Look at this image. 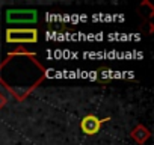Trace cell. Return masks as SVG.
Listing matches in <instances>:
<instances>
[{
    "label": "cell",
    "mask_w": 154,
    "mask_h": 145,
    "mask_svg": "<svg viewBox=\"0 0 154 145\" xmlns=\"http://www.w3.org/2000/svg\"><path fill=\"white\" fill-rule=\"evenodd\" d=\"M148 136H149V133H148L143 127H137V128L133 131V137H134L137 142H140V143H142V142H143Z\"/></svg>",
    "instance_id": "277c9868"
},
{
    "label": "cell",
    "mask_w": 154,
    "mask_h": 145,
    "mask_svg": "<svg viewBox=\"0 0 154 145\" xmlns=\"http://www.w3.org/2000/svg\"><path fill=\"white\" fill-rule=\"evenodd\" d=\"M104 121H109V118H106V119H98L95 115H88V116H85V118L82 119L80 127H82V130H83L86 134H95V133L100 130V127H101V124H103Z\"/></svg>",
    "instance_id": "3957f363"
},
{
    "label": "cell",
    "mask_w": 154,
    "mask_h": 145,
    "mask_svg": "<svg viewBox=\"0 0 154 145\" xmlns=\"http://www.w3.org/2000/svg\"><path fill=\"white\" fill-rule=\"evenodd\" d=\"M8 42H36L38 32L35 29H9L6 32Z\"/></svg>",
    "instance_id": "6da1fadb"
},
{
    "label": "cell",
    "mask_w": 154,
    "mask_h": 145,
    "mask_svg": "<svg viewBox=\"0 0 154 145\" xmlns=\"http://www.w3.org/2000/svg\"><path fill=\"white\" fill-rule=\"evenodd\" d=\"M3 104H5V98H3L2 95H0V107H2Z\"/></svg>",
    "instance_id": "5b68a950"
},
{
    "label": "cell",
    "mask_w": 154,
    "mask_h": 145,
    "mask_svg": "<svg viewBox=\"0 0 154 145\" xmlns=\"http://www.w3.org/2000/svg\"><path fill=\"white\" fill-rule=\"evenodd\" d=\"M8 23H35L36 11L35 9H11L6 14Z\"/></svg>",
    "instance_id": "7a4b0ae2"
}]
</instances>
